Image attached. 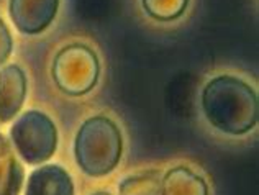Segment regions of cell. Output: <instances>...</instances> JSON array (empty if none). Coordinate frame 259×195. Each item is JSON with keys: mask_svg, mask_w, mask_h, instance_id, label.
Wrapping results in <instances>:
<instances>
[{"mask_svg": "<svg viewBox=\"0 0 259 195\" xmlns=\"http://www.w3.org/2000/svg\"><path fill=\"white\" fill-rule=\"evenodd\" d=\"M202 110L213 128L240 136L256 126L259 102L256 92L244 80L218 76L203 87Z\"/></svg>", "mask_w": 259, "mask_h": 195, "instance_id": "obj_1", "label": "cell"}, {"mask_svg": "<svg viewBox=\"0 0 259 195\" xmlns=\"http://www.w3.org/2000/svg\"><path fill=\"white\" fill-rule=\"evenodd\" d=\"M123 153V139L118 126L107 117H92L80 125L74 154L77 166L91 177L110 174L118 166Z\"/></svg>", "mask_w": 259, "mask_h": 195, "instance_id": "obj_2", "label": "cell"}, {"mask_svg": "<svg viewBox=\"0 0 259 195\" xmlns=\"http://www.w3.org/2000/svg\"><path fill=\"white\" fill-rule=\"evenodd\" d=\"M10 138L25 163L43 164L58 148V130L53 120L39 110L22 113L10 128Z\"/></svg>", "mask_w": 259, "mask_h": 195, "instance_id": "obj_3", "label": "cell"}, {"mask_svg": "<svg viewBox=\"0 0 259 195\" xmlns=\"http://www.w3.org/2000/svg\"><path fill=\"white\" fill-rule=\"evenodd\" d=\"M100 64L97 55L85 44H69L53 61V79L58 89L67 95L79 97L97 84Z\"/></svg>", "mask_w": 259, "mask_h": 195, "instance_id": "obj_4", "label": "cell"}, {"mask_svg": "<svg viewBox=\"0 0 259 195\" xmlns=\"http://www.w3.org/2000/svg\"><path fill=\"white\" fill-rule=\"evenodd\" d=\"M59 0H10L9 13L13 25L23 35H38L51 25Z\"/></svg>", "mask_w": 259, "mask_h": 195, "instance_id": "obj_5", "label": "cell"}, {"mask_svg": "<svg viewBox=\"0 0 259 195\" xmlns=\"http://www.w3.org/2000/svg\"><path fill=\"white\" fill-rule=\"evenodd\" d=\"M26 97V76L17 64L0 69V125L9 123L22 109Z\"/></svg>", "mask_w": 259, "mask_h": 195, "instance_id": "obj_6", "label": "cell"}, {"mask_svg": "<svg viewBox=\"0 0 259 195\" xmlns=\"http://www.w3.org/2000/svg\"><path fill=\"white\" fill-rule=\"evenodd\" d=\"M25 195H74V182L64 167L46 164L30 174Z\"/></svg>", "mask_w": 259, "mask_h": 195, "instance_id": "obj_7", "label": "cell"}, {"mask_svg": "<svg viewBox=\"0 0 259 195\" xmlns=\"http://www.w3.org/2000/svg\"><path fill=\"white\" fill-rule=\"evenodd\" d=\"M162 195H208V185L186 166H177L161 177Z\"/></svg>", "mask_w": 259, "mask_h": 195, "instance_id": "obj_8", "label": "cell"}, {"mask_svg": "<svg viewBox=\"0 0 259 195\" xmlns=\"http://www.w3.org/2000/svg\"><path fill=\"white\" fill-rule=\"evenodd\" d=\"M23 184V167L18 163L13 150L0 133V195H18Z\"/></svg>", "mask_w": 259, "mask_h": 195, "instance_id": "obj_9", "label": "cell"}, {"mask_svg": "<svg viewBox=\"0 0 259 195\" xmlns=\"http://www.w3.org/2000/svg\"><path fill=\"white\" fill-rule=\"evenodd\" d=\"M120 195H162L161 176L156 171H148L136 176H128L120 184Z\"/></svg>", "mask_w": 259, "mask_h": 195, "instance_id": "obj_10", "label": "cell"}, {"mask_svg": "<svg viewBox=\"0 0 259 195\" xmlns=\"http://www.w3.org/2000/svg\"><path fill=\"white\" fill-rule=\"evenodd\" d=\"M143 9L158 22L177 20L187 9L189 0H141Z\"/></svg>", "mask_w": 259, "mask_h": 195, "instance_id": "obj_11", "label": "cell"}, {"mask_svg": "<svg viewBox=\"0 0 259 195\" xmlns=\"http://www.w3.org/2000/svg\"><path fill=\"white\" fill-rule=\"evenodd\" d=\"M12 48H13V39L10 35V30L5 25L4 20L0 18V66L5 64V61L9 59Z\"/></svg>", "mask_w": 259, "mask_h": 195, "instance_id": "obj_12", "label": "cell"}, {"mask_svg": "<svg viewBox=\"0 0 259 195\" xmlns=\"http://www.w3.org/2000/svg\"><path fill=\"white\" fill-rule=\"evenodd\" d=\"M92 195H112V193H108V192H104V190H100V192H95Z\"/></svg>", "mask_w": 259, "mask_h": 195, "instance_id": "obj_13", "label": "cell"}]
</instances>
